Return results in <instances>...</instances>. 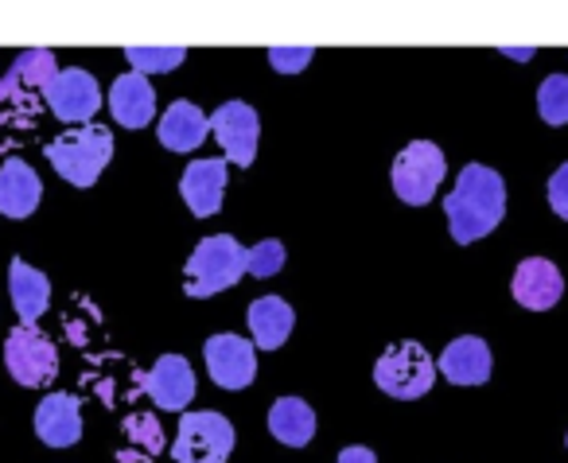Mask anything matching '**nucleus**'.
Here are the masks:
<instances>
[{
  "label": "nucleus",
  "mask_w": 568,
  "mask_h": 463,
  "mask_svg": "<svg viewBox=\"0 0 568 463\" xmlns=\"http://www.w3.org/2000/svg\"><path fill=\"white\" fill-rule=\"evenodd\" d=\"M444 211H448L452 238H456L459 245H471V242H479V238H487L506 214L503 175L487 164H467L464 172H459L452 195L444 199Z\"/></svg>",
  "instance_id": "obj_1"
},
{
  "label": "nucleus",
  "mask_w": 568,
  "mask_h": 463,
  "mask_svg": "<svg viewBox=\"0 0 568 463\" xmlns=\"http://www.w3.org/2000/svg\"><path fill=\"white\" fill-rule=\"evenodd\" d=\"M245 276V250L237 238L211 234L191 250L187 265H183V292L191 300H206L222 289H234Z\"/></svg>",
  "instance_id": "obj_2"
},
{
  "label": "nucleus",
  "mask_w": 568,
  "mask_h": 463,
  "mask_svg": "<svg viewBox=\"0 0 568 463\" xmlns=\"http://www.w3.org/2000/svg\"><path fill=\"white\" fill-rule=\"evenodd\" d=\"M48 160L67 183H74V188H94L98 175H102L113 160V133L102 125L71 129V133L55 137V141L48 144Z\"/></svg>",
  "instance_id": "obj_3"
},
{
  "label": "nucleus",
  "mask_w": 568,
  "mask_h": 463,
  "mask_svg": "<svg viewBox=\"0 0 568 463\" xmlns=\"http://www.w3.org/2000/svg\"><path fill=\"white\" fill-rule=\"evenodd\" d=\"M436 382V362L420 343H394L374 366V385L386 397L397 401H417L433 390Z\"/></svg>",
  "instance_id": "obj_4"
},
{
  "label": "nucleus",
  "mask_w": 568,
  "mask_h": 463,
  "mask_svg": "<svg viewBox=\"0 0 568 463\" xmlns=\"http://www.w3.org/2000/svg\"><path fill=\"white\" fill-rule=\"evenodd\" d=\"M444 172H448V160H444L440 144L413 141V144H405V149L397 152L389 180H394V191H397V199H402V203L425 207V203H433Z\"/></svg>",
  "instance_id": "obj_5"
},
{
  "label": "nucleus",
  "mask_w": 568,
  "mask_h": 463,
  "mask_svg": "<svg viewBox=\"0 0 568 463\" xmlns=\"http://www.w3.org/2000/svg\"><path fill=\"white\" fill-rule=\"evenodd\" d=\"M234 452V424L214 409L180 416L172 455L175 463H226Z\"/></svg>",
  "instance_id": "obj_6"
},
{
  "label": "nucleus",
  "mask_w": 568,
  "mask_h": 463,
  "mask_svg": "<svg viewBox=\"0 0 568 463\" xmlns=\"http://www.w3.org/2000/svg\"><path fill=\"white\" fill-rule=\"evenodd\" d=\"M4 366L28 390H40V385H51L59 374V351L48 335H43L36 323H17L4 343Z\"/></svg>",
  "instance_id": "obj_7"
},
{
  "label": "nucleus",
  "mask_w": 568,
  "mask_h": 463,
  "mask_svg": "<svg viewBox=\"0 0 568 463\" xmlns=\"http://www.w3.org/2000/svg\"><path fill=\"white\" fill-rule=\"evenodd\" d=\"M43 105L55 113L67 125H87L90 118L102 105V90H98L94 74L82 71V67H67L51 79L48 94H43Z\"/></svg>",
  "instance_id": "obj_8"
},
{
  "label": "nucleus",
  "mask_w": 568,
  "mask_h": 463,
  "mask_svg": "<svg viewBox=\"0 0 568 463\" xmlns=\"http://www.w3.org/2000/svg\"><path fill=\"white\" fill-rule=\"evenodd\" d=\"M211 133L222 144V157L237 168H250L257 157V137H261V118L253 105L245 102H226L214 110Z\"/></svg>",
  "instance_id": "obj_9"
},
{
  "label": "nucleus",
  "mask_w": 568,
  "mask_h": 463,
  "mask_svg": "<svg viewBox=\"0 0 568 463\" xmlns=\"http://www.w3.org/2000/svg\"><path fill=\"white\" fill-rule=\"evenodd\" d=\"M206 370L222 390H245L257 378V351L242 335H211L203 346Z\"/></svg>",
  "instance_id": "obj_10"
},
{
  "label": "nucleus",
  "mask_w": 568,
  "mask_h": 463,
  "mask_svg": "<svg viewBox=\"0 0 568 463\" xmlns=\"http://www.w3.org/2000/svg\"><path fill=\"white\" fill-rule=\"evenodd\" d=\"M144 393L168 413H180L195 397V370L183 354H160V362L141 378Z\"/></svg>",
  "instance_id": "obj_11"
},
{
  "label": "nucleus",
  "mask_w": 568,
  "mask_h": 463,
  "mask_svg": "<svg viewBox=\"0 0 568 463\" xmlns=\"http://www.w3.org/2000/svg\"><path fill=\"white\" fill-rule=\"evenodd\" d=\"M510 292L521 308H529V312H549V308L565 296V276H560V269L552 265V261L526 258L518 269H514Z\"/></svg>",
  "instance_id": "obj_12"
},
{
  "label": "nucleus",
  "mask_w": 568,
  "mask_h": 463,
  "mask_svg": "<svg viewBox=\"0 0 568 463\" xmlns=\"http://www.w3.org/2000/svg\"><path fill=\"white\" fill-rule=\"evenodd\" d=\"M36 436L48 447H71L82 436V401L74 393H48L36 409Z\"/></svg>",
  "instance_id": "obj_13"
},
{
  "label": "nucleus",
  "mask_w": 568,
  "mask_h": 463,
  "mask_svg": "<svg viewBox=\"0 0 568 463\" xmlns=\"http://www.w3.org/2000/svg\"><path fill=\"white\" fill-rule=\"evenodd\" d=\"M180 195L195 219H211L226 195V160H195L180 180Z\"/></svg>",
  "instance_id": "obj_14"
},
{
  "label": "nucleus",
  "mask_w": 568,
  "mask_h": 463,
  "mask_svg": "<svg viewBox=\"0 0 568 463\" xmlns=\"http://www.w3.org/2000/svg\"><path fill=\"white\" fill-rule=\"evenodd\" d=\"M43 183L36 168H28L20 157H9L0 164V214L4 219H28L40 207Z\"/></svg>",
  "instance_id": "obj_15"
},
{
  "label": "nucleus",
  "mask_w": 568,
  "mask_h": 463,
  "mask_svg": "<svg viewBox=\"0 0 568 463\" xmlns=\"http://www.w3.org/2000/svg\"><path fill=\"white\" fill-rule=\"evenodd\" d=\"M110 113H113L118 125L144 129L152 118H156V94H152V82L136 71L121 74L110 90Z\"/></svg>",
  "instance_id": "obj_16"
},
{
  "label": "nucleus",
  "mask_w": 568,
  "mask_h": 463,
  "mask_svg": "<svg viewBox=\"0 0 568 463\" xmlns=\"http://www.w3.org/2000/svg\"><path fill=\"white\" fill-rule=\"evenodd\" d=\"M156 137L168 152H195L199 144L211 137V118H206L199 105L175 102V105H168V113L160 118Z\"/></svg>",
  "instance_id": "obj_17"
},
{
  "label": "nucleus",
  "mask_w": 568,
  "mask_h": 463,
  "mask_svg": "<svg viewBox=\"0 0 568 463\" xmlns=\"http://www.w3.org/2000/svg\"><path fill=\"white\" fill-rule=\"evenodd\" d=\"M440 374L452 385H483L490 378V346L475 335L452 339L448 351L440 354Z\"/></svg>",
  "instance_id": "obj_18"
},
{
  "label": "nucleus",
  "mask_w": 568,
  "mask_h": 463,
  "mask_svg": "<svg viewBox=\"0 0 568 463\" xmlns=\"http://www.w3.org/2000/svg\"><path fill=\"white\" fill-rule=\"evenodd\" d=\"M245 320H250L253 343H257L261 351H276V346H284V339L293 335L296 312L284 304L281 296H261V300H253V304H250Z\"/></svg>",
  "instance_id": "obj_19"
},
{
  "label": "nucleus",
  "mask_w": 568,
  "mask_h": 463,
  "mask_svg": "<svg viewBox=\"0 0 568 463\" xmlns=\"http://www.w3.org/2000/svg\"><path fill=\"white\" fill-rule=\"evenodd\" d=\"M9 292H12V308H17L20 323H36L51 304V281L32 269L28 261H12L9 269Z\"/></svg>",
  "instance_id": "obj_20"
},
{
  "label": "nucleus",
  "mask_w": 568,
  "mask_h": 463,
  "mask_svg": "<svg viewBox=\"0 0 568 463\" xmlns=\"http://www.w3.org/2000/svg\"><path fill=\"white\" fill-rule=\"evenodd\" d=\"M268 432L273 440H281L284 447H308L316 436V413L308 401L301 397H281L268 409Z\"/></svg>",
  "instance_id": "obj_21"
},
{
  "label": "nucleus",
  "mask_w": 568,
  "mask_h": 463,
  "mask_svg": "<svg viewBox=\"0 0 568 463\" xmlns=\"http://www.w3.org/2000/svg\"><path fill=\"white\" fill-rule=\"evenodd\" d=\"M121 440H125V447L118 452L121 463L156 460V455L168 447L164 424H160V416H152V413H129L125 421H121Z\"/></svg>",
  "instance_id": "obj_22"
},
{
  "label": "nucleus",
  "mask_w": 568,
  "mask_h": 463,
  "mask_svg": "<svg viewBox=\"0 0 568 463\" xmlns=\"http://www.w3.org/2000/svg\"><path fill=\"white\" fill-rule=\"evenodd\" d=\"M537 113L545 125H568V74H549L537 90Z\"/></svg>",
  "instance_id": "obj_23"
},
{
  "label": "nucleus",
  "mask_w": 568,
  "mask_h": 463,
  "mask_svg": "<svg viewBox=\"0 0 568 463\" xmlns=\"http://www.w3.org/2000/svg\"><path fill=\"white\" fill-rule=\"evenodd\" d=\"M125 59H129V67H133L136 74H168V71H175V67L187 59V51L183 48H125Z\"/></svg>",
  "instance_id": "obj_24"
},
{
  "label": "nucleus",
  "mask_w": 568,
  "mask_h": 463,
  "mask_svg": "<svg viewBox=\"0 0 568 463\" xmlns=\"http://www.w3.org/2000/svg\"><path fill=\"white\" fill-rule=\"evenodd\" d=\"M284 245L276 242V238H268V242H257L253 250H245V273L253 276H276L284 269Z\"/></svg>",
  "instance_id": "obj_25"
},
{
  "label": "nucleus",
  "mask_w": 568,
  "mask_h": 463,
  "mask_svg": "<svg viewBox=\"0 0 568 463\" xmlns=\"http://www.w3.org/2000/svg\"><path fill=\"white\" fill-rule=\"evenodd\" d=\"M312 56H316L312 48H273L268 51V63H273L276 74H301L312 63Z\"/></svg>",
  "instance_id": "obj_26"
},
{
  "label": "nucleus",
  "mask_w": 568,
  "mask_h": 463,
  "mask_svg": "<svg viewBox=\"0 0 568 463\" xmlns=\"http://www.w3.org/2000/svg\"><path fill=\"white\" fill-rule=\"evenodd\" d=\"M549 207L568 222V164H560L557 172L549 175Z\"/></svg>",
  "instance_id": "obj_27"
},
{
  "label": "nucleus",
  "mask_w": 568,
  "mask_h": 463,
  "mask_svg": "<svg viewBox=\"0 0 568 463\" xmlns=\"http://www.w3.org/2000/svg\"><path fill=\"white\" fill-rule=\"evenodd\" d=\"M335 463H378V455H374V447H363V444H351L339 452V460Z\"/></svg>",
  "instance_id": "obj_28"
},
{
  "label": "nucleus",
  "mask_w": 568,
  "mask_h": 463,
  "mask_svg": "<svg viewBox=\"0 0 568 463\" xmlns=\"http://www.w3.org/2000/svg\"><path fill=\"white\" fill-rule=\"evenodd\" d=\"M503 56H510V59H534L537 51L534 48H503Z\"/></svg>",
  "instance_id": "obj_29"
}]
</instances>
